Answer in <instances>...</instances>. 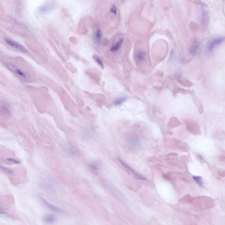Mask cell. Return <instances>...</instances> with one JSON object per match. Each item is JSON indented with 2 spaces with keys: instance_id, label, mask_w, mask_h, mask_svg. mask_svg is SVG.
Here are the masks:
<instances>
[{
  "instance_id": "obj_14",
  "label": "cell",
  "mask_w": 225,
  "mask_h": 225,
  "mask_svg": "<svg viewBox=\"0 0 225 225\" xmlns=\"http://www.w3.org/2000/svg\"><path fill=\"white\" fill-rule=\"evenodd\" d=\"M203 11L201 12V17H200V19H201V23L202 25H204L207 20L208 18V14H207V11H206L204 9L202 10Z\"/></svg>"
},
{
  "instance_id": "obj_13",
  "label": "cell",
  "mask_w": 225,
  "mask_h": 225,
  "mask_svg": "<svg viewBox=\"0 0 225 225\" xmlns=\"http://www.w3.org/2000/svg\"><path fill=\"white\" fill-rule=\"evenodd\" d=\"M110 190L111 191V192H112V194H114V196H116L118 198V199H120L121 200L123 199V195H122L121 192L120 191H118V190L117 189L114 188V187H112L111 186H110Z\"/></svg>"
},
{
  "instance_id": "obj_16",
  "label": "cell",
  "mask_w": 225,
  "mask_h": 225,
  "mask_svg": "<svg viewBox=\"0 0 225 225\" xmlns=\"http://www.w3.org/2000/svg\"><path fill=\"white\" fill-rule=\"evenodd\" d=\"M90 168L93 171L99 170L101 168V164L100 162L97 161H95L91 163L90 165Z\"/></svg>"
},
{
  "instance_id": "obj_20",
  "label": "cell",
  "mask_w": 225,
  "mask_h": 225,
  "mask_svg": "<svg viewBox=\"0 0 225 225\" xmlns=\"http://www.w3.org/2000/svg\"><path fill=\"white\" fill-rule=\"evenodd\" d=\"M93 59H94V60L96 61V62L102 68H103V62L101 60V59L98 56L96 55H93Z\"/></svg>"
},
{
  "instance_id": "obj_19",
  "label": "cell",
  "mask_w": 225,
  "mask_h": 225,
  "mask_svg": "<svg viewBox=\"0 0 225 225\" xmlns=\"http://www.w3.org/2000/svg\"><path fill=\"white\" fill-rule=\"evenodd\" d=\"M193 178L195 182L198 185L201 187L204 186V183L202 178L200 176H193Z\"/></svg>"
},
{
  "instance_id": "obj_17",
  "label": "cell",
  "mask_w": 225,
  "mask_h": 225,
  "mask_svg": "<svg viewBox=\"0 0 225 225\" xmlns=\"http://www.w3.org/2000/svg\"><path fill=\"white\" fill-rule=\"evenodd\" d=\"M1 108L2 111L4 113H5L7 115H10V111L8 107V105H7L6 103H3L1 105Z\"/></svg>"
},
{
  "instance_id": "obj_22",
  "label": "cell",
  "mask_w": 225,
  "mask_h": 225,
  "mask_svg": "<svg viewBox=\"0 0 225 225\" xmlns=\"http://www.w3.org/2000/svg\"><path fill=\"white\" fill-rule=\"evenodd\" d=\"M7 160L8 161L12 163H16V164H19V163H21L20 161L16 160V159H14V158H7Z\"/></svg>"
},
{
  "instance_id": "obj_11",
  "label": "cell",
  "mask_w": 225,
  "mask_h": 225,
  "mask_svg": "<svg viewBox=\"0 0 225 225\" xmlns=\"http://www.w3.org/2000/svg\"><path fill=\"white\" fill-rule=\"evenodd\" d=\"M146 52L144 51H139L136 53L135 55V59L138 62H141L143 61L146 57Z\"/></svg>"
},
{
  "instance_id": "obj_15",
  "label": "cell",
  "mask_w": 225,
  "mask_h": 225,
  "mask_svg": "<svg viewBox=\"0 0 225 225\" xmlns=\"http://www.w3.org/2000/svg\"><path fill=\"white\" fill-rule=\"evenodd\" d=\"M127 100V98L125 96H121L115 99L113 102V104L115 105H120L122 104L126 100Z\"/></svg>"
},
{
  "instance_id": "obj_10",
  "label": "cell",
  "mask_w": 225,
  "mask_h": 225,
  "mask_svg": "<svg viewBox=\"0 0 225 225\" xmlns=\"http://www.w3.org/2000/svg\"><path fill=\"white\" fill-rule=\"evenodd\" d=\"M56 219V216L52 214H47L43 217L44 222L47 224H52L55 222Z\"/></svg>"
},
{
  "instance_id": "obj_7",
  "label": "cell",
  "mask_w": 225,
  "mask_h": 225,
  "mask_svg": "<svg viewBox=\"0 0 225 225\" xmlns=\"http://www.w3.org/2000/svg\"><path fill=\"white\" fill-rule=\"evenodd\" d=\"M41 200L43 203V204L49 210L54 212L58 213H62L63 212V211L62 209L52 204H50L48 201H47L45 199L41 198Z\"/></svg>"
},
{
  "instance_id": "obj_23",
  "label": "cell",
  "mask_w": 225,
  "mask_h": 225,
  "mask_svg": "<svg viewBox=\"0 0 225 225\" xmlns=\"http://www.w3.org/2000/svg\"><path fill=\"white\" fill-rule=\"evenodd\" d=\"M117 8L115 5H113L112 6L110 9V12L113 15H115L117 13Z\"/></svg>"
},
{
  "instance_id": "obj_12",
  "label": "cell",
  "mask_w": 225,
  "mask_h": 225,
  "mask_svg": "<svg viewBox=\"0 0 225 225\" xmlns=\"http://www.w3.org/2000/svg\"><path fill=\"white\" fill-rule=\"evenodd\" d=\"M66 151L68 154L72 156H76L78 154V152L75 148L71 145H67L66 147Z\"/></svg>"
},
{
  "instance_id": "obj_9",
  "label": "cell",
  "mask_w": 225,
  "mask_h": 225,
  "mask_svg": "<svg viewBox=\"0 0 225 225\" xmlns=\"http://www.w3.org/2000/svg\"><path fill=\"white\" fill-rule=\"evenodd\" d=\"M102 36H103L102 32L100 29H98L97 30H96L93 35V40L96 44L98 45L101 43Z\"/></svg>"
},
{
  "instance_id": "obj_1",
  "label": "cell",
  "mask_w": 225,
  "mask_h": 225,
  "mask_svg": "<svg viewBox=\"0 0 225 225\" xmlns=\"http://www.w3.org/2000/svg\"><path fill=\"white\" fill-rule=\"evenodd\" d=\"M224 38L223 37H217L212 38L207 41L206 45V50L208 53L214 52L215 48L224 41Z\"/></svg>"
},
{
  "instance_id": "obj_21",
  "label": "cell",
  "mask_w": 225,
  "mask_h": 225,
  "mask_svg": "<svg viewBox=\"0 0 225 225\" xmlns=\"http://www.w3.org/2000/svg\"><path fill=\"white\" fill-rule=\"evenodd\" d=\"M0 215L4 216V217H9V215L7 213L4 207L1 204H0Z\"/></svg>"
},
{
  "instance_id": "obj_6",
  "label": "cell",
  "mask_w": 225,
  "mask_h": 225,
  "mask_svg": "<svg viewBox=\"0 0 225 225\" xmlns=\"http://www.w3.org/2000/svg\"><path fill=\"white\" fill-rule=\"evenodd\" d=\"M200 43L197 39H194L192 40L190 44L189 50L191 55H195L197 54L199 50Z\"/></svg>"
},
{
  "instance_id": "obj_4",
  "label": "cell",
  "mask_w": 225,
  "mask_h": 225,
  "mask_svg": "<svg viewBox=\"0 0 225 225\" xmlns=\"http://www.w3.org/2000/svg\"><path fill=\"white\" fill-rule=\"evenodd\" d=\"M118 161H119L120 163L122 164V166H124V168H125L126 170L129 173L132 174V175H133L135 178H137V179H139V180H146V178L142 176L140 174L138 173V172H136L135 170L133 169L132 168H131V167L129 166L128 164H127L126 163H125L124 161H122L121 159L119 158Z\"/></svg>"
},
{
  "instance_id": "obj_18",
  "label": "cell",
  "mask_w": 225,
  "mask_h": 225,
  "mask_svg": "<svg viewBox=\"0 0 225 225\" xmlns=\"http://www.w3.org/2000/svg\"><path fill=\"white\" fill-rule=\"evenodd\" d=\"M0 170L4 173H6V174H8V175H11L13 174V172L12 170L7 168V167H5V166L1 165V164H0Z\"/></svg>"
},
{
  "instance_id": "obj_3",
  "label": "cell",
  "mask_w": 225,
  "mask_h": 225,
  "mask_svg": "<svg viewBox=\"0 0 225 225\" xmlns=\"http://www.w3.org/2000/svg\"><path fill=\"white\" fill-rule=\"evenodd\" d=\"M4 64L5 67L8 68V69L12 72V73H14L23 79H28V76L27 74L23 71L21 70L16 65L12 64V63H10V62H5Z\"/></svg>"
},
{
  "instance_id": "obj_24",
  "label": "cell",
  "mask_w": 225,
  "mask_h": 225,
  "mask_svg": "<svg viewBox=\"0 0 225 225\" xmlns=\"http://www.w3.org/2000/svg\"><path fill=\"white\" fill-rule=\"evenodd\" d=\"M47 184L48 186L51 187V189H55V185L54 183H53L52 181H49L47 182Z\"/></svg>"
},
{
  "instance_id": "obj_5",
  "label": "cell",
  "mask_w": 225,
  "mask_h": 225,
  "mask_svg": "<svg viewBox=\"0 0 225 225\" xmlns=\"http://www.w3.org/2000/svg\"><path fill=\"white\" fill-rule=\"evenodd\" d=\"M5 41L8 45L20 52L23 53H27L28 52L26 48L23 46L16 41L8 38L5 39Z\"/></svg>"
},
{
  "instance_id": "obj_8",
  "label": "cell",
  "mask_w": 225,
  "mask_h": 225,
  "mask_svg": "<svg viewBox=\"0 0 225 225\" xmlns=\"http://www.w3.org/2000/svg\"><path fill=\"white\" fill-rule=\"evenodd\" d=\"M52 8V6L50 3H47L38 8V12L40 15L47 14L51 10Z\"/></svg>"
},
{
  "instance_id": "obj_2",
  "label": "cell",
  "mask_w": 225,
  "mask_h": 225,
  "mask_svg": "<svg viewBox=\"0 0 225 225\" xmlns=\"http://www.w3.org/2000/svg\"><path fill=\"white\" fill-rule=\"evenodd\" d=\"M123 42V36L122 34H118L114 37L110 51L115 53L119 51L122 46Z\"/></svg>"
}]
</instances>
